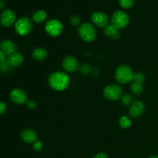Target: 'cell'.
Masks as SVG:
<instances>
[{"label":"cell","instance_id":"cell-9","mask_svg":"<svg viewBox=\"0 0 158 158\" xmlns=\"http://www.w3.org/2000/svg\"><path fill=\"white\" fill-rule=\"evenodd\" d=\"M27 94L22 89H14L9 94V99L13 103L17 105L24 104L27 102Z\"/></svg>","mask_w":158,"mask_h":158},{"label":"cell","instance_id":"cell-2","mask_svg":"<svg viewBox=\"0 0 158 158\" xmlns=\"http://www.w3.org/2000/svg\"><path fill=\"white\" fill-rule=\"evenodd\" d=\"M134 73L131 68L127 65H121L116 69L115 79L121 84H127L134 81Z\"/></svg>","mask_w":158,"mask_h":158},{"label":"cell","instance_id":"cell-6","mask_svg":"<svg viewBox=\"0 0 158 158\" xmlns=\"http://www.w3.org/2000/svg\"><path fill=\"white\" fill-rule=\"evenodd\" d=\"M103 96L106 99L112 101L120 100L123 96V89L117 84H109L103 89Z\"/></svg>","mask_w":158,"mask_h":158},{"label":"cell","instance_id":"cell-7","mask_svg":"<svg viewBox=\"0 0 158 158\" xmlns=\"http://www.w3.org/2000/svg\"><path fill=\"white\" fill-rule=\"evenodd\" d=\"M45 30L46 33L52 37L59 36L63 30V26L61 22L58 19H50L45 25Z\"/></svg>","mask_w":158,"mask_h":158},{"label":"cell","instance_id":"cell-23","mask_svg":"<svg viewBox=\"0 0 158 158\" xmlns=\"http://www.w3.org/2000/svg\"><path fill=\"white\" fill-rule=\"evenodd\" d=\"M145 80V76L143 73L137 72L134 73V81L138 82V83H143Z\"/></svg>","mask_w":158,"mask_h":158},{"label":"cell","instance_id":"cell-16","mask_svg":"<svg viewBox=\"0 0 158 158\" xmlns=\"http://www.w3.org/2000/svg\"><path fill=\"white\" fill-rule=\"evenodd\" d=\"M103 32L108 38H110L112 40H117L120 36V30L114 26H113L112 24L108 25L107 26H106L104 28Z\"/></svg>","mask_w":158,"mask_h":158},{"label":"cell","instance_id":"cell-32","mask_svg":"<svg viewBox=\"0 0 158 158\" xmlns=\"http://www.w3.org/2000/svg\"><path fill=\"white\" fill-rule=\"evenodd\" d=\"M149 158H158V155H152V156H151Z\"/></svg>","mask_w":158,"mask_h":158},{"label":"cell","instance_id":"cell-29","mask_svg":"<svg viewBox=\"0 0 158 158\" xmlns=\"http://www.w3.org/2000/svg\"><path fill=\"white\" fill-rule=\"evenodd\" d=\"M94 158H108V156L107 154H105V153L100 152L96 154V155L94 157Z\"/></svg>","mask_w":158,"mask_h":158},{"label":"cell","instance_id":"cell-22","mask_svg":"<svg viewBox=\"0 0 158 158\" xmlns=\"http://www.w3.org/2000/svg\"><path fill=\"white\" fill-rule=\"evenodd\" d=\"M119 4L123 9H129L134 5V0H119Z\"/></svg>","mask_w":158,"mask_h":158},{"label":"cell","instance_id":"cell-8","mask_svg":"<svg viewBox=\"0 0 158 158\" xmlns=\"http://www.w3.org/2000/svg\"><path fill=\"white\" fill-rule=\"evenodd\" d=\"M16 22V15L15 13L9 9H6L2 10L0 14V23L4 27H10Z\"/></svg>","mask_w":158,"mask_h":158},{"label":"cell","instance_id":"cell-11","mask_svg":"<svg viewBox=\"0 0 158 158\" xmlns=\"http://www.w3.org/2000/svg\"><path fill=\"white\" fill-rule=\"evenodd\" d=\"M62 65L64 70L67 73H74L80 69L78 60L72 56H67L65 57L62 62Z\"/></svg>","mask_w":158,"mask_h":158},{"label":"cell","instance_id":"cell-10","mask_svg":"<svg viewBox=\"0 0 158 158\" xmlns=\"http://www.w3.org/2000/svg\"><path fill=\"white\" fill-rule=\"evenodd\" d=\"M91 20L95 26L100 28H105L109 25V17L101 11L94 12L91 15Z\"/></svg>","mask_w":158,"mask_h":158},{"label":"cell","instance_id":"cell-19","mask_svg":"<svg viewBox=\"0 0 158 158\" xmlns=\"http://www.w3.org/2000/svg\"><path fill=\"white\" fill-rule=\"evenodd\" d=\"M131 89L133 94H134L135 95H140L143 91V83L134 81L132 84H131Z\"/></svg>","mask_w":158,"mask_h":158},{"label":"cell","instance_id":"cell-4","mask_svg":"<svg viewBox=\"0 0 158 158\" xmlns=\"http://www.w3.org/2000/svg\"><path fill=\"white\" fill-rule=\"evenodd\" d=\"M130 23V17L127 13L122 10L115 11L111 16V24L118 29L126 28Z\"/></svg>","mask_w":158,"mask_h":158},{"label":"cell","instance_id":"cell-30","mask_svg":"<svg viewBox=\"0 0 158 158\" xmlns=\"http://www.w3.org/2000/svg\"><path fill=\"white\" fill-rule=\"evenodd\" d=\"M6 55L4 53V52H2V51L0 49V63H4V62L6 61Z\"/></svg>","mask_w":158,"mask_h":158},{"label":"cell","instance_id":"cell-12","mask_svg":"<svg viewBox=\"0 0 158 158\" xmlns=\"http://www.w3.org/2000/svg\"><path fill=\"white\" fill-rule=\"evenodd\" d=\"M144 110L145 106L143 102L137 100L129 106V114L131 117L134 118H138L141 117V115L144 112Z\"/></svg>","mask_w":158,"mask_h":158},{"label":"cell","instance_id":"cell-24","mask_svg":"<svg viewBox=\"0 0 158 158\" xmlns=\"http://www.w3.org/2000/svg\"><path fill=\"white\" fill-rule=\"evenodd\" d=\"M80 22H81V19H80V18L78 15H72V16H70V18H69V23H70V24L72 25V26H80Z\"/></svg>","mask_w":158,"mask_h":158},{"label":"cell","instance_id":"cell-5","mask_svg":"<svg viewBox=\"0 0 158 158\" xmlns=\"http://www.w3.org/2000/svg\"><path fill=\"white\" fill-rule=\"evenodd\" d=\"M33 28L32 20L28 17H21L15 23V30L17 34L24 36L31 32Z\"/></svg>","mask_w":158,"mask_h":158},{"label":"cell","instance_id":"cell-31","mask_svg":"<svg viewBox=\"0 0 158 158\" xmlns=\"http://www.w3.org/2000/svg\"><path fill=\"white\" fill-rule=\"evenodd\" d=\"M6 7V3L3 0H0V10L3 9L4 8Z\"/></svg>","mask_w":158,"mask_h":158},{"label":"cell","instance_id":"cell-20","mask_svg":"<svg viewBox=\"0 0 158 158\" xmlns=\"http://www.w3.org/2000/svg\"><path fill=\"white\" fill-rule=\"evenodd\" d=\"M120 127L123 129H127L131 126V120L128 116H122L119 120Z\"/></svg>","mask_w":158,"mask_h":158},{"label":"cell","instance_id":"cell-21","mask_svg":"<svg viewBox=\"0 0 158 158\" xmlns=\"http://www.w3.org/2000/svg\"><path fill=\"white\" fill-rule=\"evenodd\" d=\"M121 102L123 106H130L134 103V101H133V97L131 95H130V94H124V95L122 96Z\"/></svg>","mask_w":158,"mask_h":158},{"label":"cell","instance_id":"cell-15","mask_svg":"<svg viewBox=\"0 0 158 158\" xmlns=\"http://www.w3.org/2000/svg\"><path fill=\"white\" fill-rule=\"evenodd\" d=\"M23 56L19 52H14L12 55L9 56L7 63L12 67H18L23 63Z\"/></svg>","mask_w":158,"mask_h":158},{"label":"cell","instance_id":"cell-26","mask_svg":"<svg viewBox=\"0 0 158 158\" xmlns=\"http://www.w3.org/2000/svg\"><path fill=\"white\" fill-rule=\"evenodd\" d=\"M80 70L81 73L83 74H87L89 71V66L87 64H83L80 67Z\"/></svg>","mask_w":158,"mask_h":158},{"label":"cell","instance_id":"cell-14","mask_svg":"<svg viewBox=\"0 0 158 158\" xmlns=\"http://www.w3.org/2000/svg\"><path fill=\"white\" fill-rule=\"evenodd\" d=\"M21 138L25 143H34L35 141H37V134L33 130L27 128L22 131Z\"/></svg>","mask_w":158,"mask_h":158},{"label":"cell","instance_id":"cell-27","mask_svg":"<svg viewBox=\"0 0 158 158\" xmlns=\"http://www.w3.org/2000/svg\"><path fill=\"white\" fill-rule=\"evenodd\" d=\"M7 110V106L6 103L2 101H0V115L3 114Z\"/></svg>","mask_w":158,"mask_h":158},{"label":"cell","instance_id":"cell-18","mask_svg":"<svg viewBox=\"0 0 158 158\" xmlns=\"http://www.w3.org/2000/svg\"><path fill=\"white\" fill-rule=\"evenodd\" d=\"M48 18V15L46 12L44 10H37L32 14V21L35 22V23H41L43 22L46 21Z\"/></svg>","mask_w":158,"mask_h":158},{"label":"cell","instance_id":"cell-25","mask_svg":"<svg viewBox=\"0 0 158 158\" xmlns=\"http://www.w3.org/2000/svg\"><path fill=\"white\" fill-rule=\"evenodd\" d=\"M32 148H33L34 151H40L43 149V144L41 141H35V143H33V145H32Z\"/></svg>","mask_w":158,"mask_h":158},{"label":"cell","instance_id":"cell-3","mask_svg":"<svg viewBox=\"0 0 158 158\" xmlns=\"http://www.w3.org/2000/svg\"><path fill=\"white\" fill-rule=\"evenodd\" d=\"M78 33L80 38L86 43H91L97 36V30L91 23H84L78 28Z\"/></svg>","mask_w":158,"mask_h":158},{"label":"cell","instance_id":"cell-28","mask_svg":"<svg viewBox=\"0 0 158 158\" xmlns=\"http://www.w3.org/2000/svg\"><path fill=\"white\" fill-rule=\"evenodd\" d=\"M27 103V106L29 109H35L36 107V103L34 100H29V101L26 102Z\"/></svg>","mask_w":158,"mask_h":158},{"label":"cell","instance_id":"cell-13","mask_svg":"<svg viewBox=\"0 0 158 158\" xmlns=\"http://www.w3.org/2000/svg\"><path fill=\"white\" fill-rule=\"evenodd\" d=\"M0 49L4 52L6 56H10L14 52H16L17 47L16 45L13 42L9 40H6L2 41L0 43Z\"/></svg>","mask_w":158,"mask_h":158},{"label":"cell","instance_id":"cell-17","mask_svg":"<svg viewBox=\"0 0 158 158\" xmlns=\"http://www.w3.org/2000/svg\"><path fill=\"white\" fill-rule=\"evenodd\" d=\"M32 58L39 62H42L45 60L47 57V52L45 49L41 47H37L33 49L32 52Z\"/></svg>","mask_w":158,"mask_h":158},{"label":"cell","instance_id":"cell-1","mask_svg":"<svg viewBox=\"0 0 158 158\" xmlns=\"http://www.w3.org/2000/svg\"><path fill=\"white\" fill-rule=\"evenodd\" d=\"M48 83L54 90L63 91L69 86V77L66 73L56 71L49 76Z\"/></svg>","mask_w":158,"mask_h":158}]
</instances>
